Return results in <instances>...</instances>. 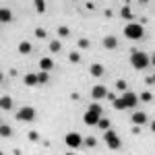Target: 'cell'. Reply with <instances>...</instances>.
Masks as SVG:
<instances>
[{
  "label": "cell",
  "mask_w": 155,
  "mask_h": 155,
  "mask_svg": "<svg viewBox=\"0 0 155 155\" xmlns=\"http://www.w3.org/2000/svg\"><path fill=\"white\" fill-rule=\"evenodd\" d=\"M130 64L137 68V71H145L149 64H151V58L145 54V52H139V50H132L130 52Z\"/></svg>",
  "instance_id": "cell-1"
},
{
  "label": "cell",
  "mask_w": 155,
  "mask_h": 155,
  "mask_svg": "<svg viewBox=\"0 0 155 155\" xmlns=\"http://www.w3.org/2000/svg\"><path fill=\"white\" fill-rule=\"evenodd\" d=\"M124 37H128V39H141L143 37V25L139 23H128L124 27Z\"/></svg>",
  "instance_id": "cell-2"
},
{
  "label": "cell",
  "mask_w": 155,
  "mask_h": 155,
  "mask_svg": "<svg viewBox=\"0 0 155 155\" xmlns=\"http://www.w3.org/2000/svg\"><path fill=\"white\" fill-rule=\"evenodd\" d=\"M104 139H106V143H107L110 149H120V147H122V141L116 137V132L112 130V128H107V130L104 132Z\"/></svg>",
  "instance_id": "cell-3"
},
{
  "label": "cell",
  "mask_w": 155,
  "mask_h": 155,
  "mask_svg": "<svg viewBox=\"0 0 155 155\" xmlns=\"http://www.w3.org/2000/svg\"><path fill=\"white\" fill-rule=\"evenodd\" d=\"M17 120H21V122H31V120L35 118V110L33 107H29V106H25L21 107L19 112H17V116H15Z\"/></svg>",
  "instance_id": "cell-4"
},
{
  "label": "cell",
  "mask_w": 155,
  "mask_h": 155,
  "mask_svg": "<svg viewBox=\"0 0 155 155\" xmlns=\"http://www.w3.org/2000/svg\"><path fill=\"white\" fill-rule=\"evenodd\" d=\"M64 143L68 145L71 149H79V147H81V143H83V139H81V134H79V132H66Z\"/></svg>",
  "instance_id": "cell-5"
},
{
  "label": "cell",
  "mask_w": 155,
  "mask_h": 155,
  "mask_svg": "<svg viewBox=\"0 0 155 155\" xmlns=\"http://www.w3.org/2000/svg\"><path fill=\"white\" fill-rule=\"evenodd\" d=\"M99 118H101V114H97V112H93V110H87L85 116H83V122L87 124V126H97Z\"/></svg>",
  "instance_id": "cell-6"
},
{
  "label": "cell",
  "mask_w": 155,
  "mask_h": 155,
  "mask_svg": "<svg viewBox=\"0 0 155 155\" xmlns=\"http://www.w3.org/2000/svg\"><path fill=\"white\" fill-rule=\"evenodd\" d=\"M122 99H124V106L126 107H137V104H139V95L132 93V91H124Z\"/></svg>",
  "instance_id": "cell-7"
},
{
  "label": "cell",
  "mask_w": 155,
  "mask_h": 155,
  "mask_svg": "<svg viewBox=\"0 0 155 155\" xmlns=\"http://www.w3.org/2000/svg\"><path fill=\"white\" fill-rule=\"evenodd\" d=\"M106 95H107V89L104 85H95V87L91 89V97H93V99H104Z\"/></svg>",
  "instance_id": "cell-8"
},
{
  "label": "cell",
  "mask_w": 155,
  "mask_h": 155,
  "mask_svg": "<svg viewBox=\"0 0 155 155\" xmlns=\"http://www.w3.org/2000/svg\"><path fill=\"white\" fill-rule=\"evenodd\" d=\"M104 48H106V50H116V48H118V39H116L114 35L104 37Z\"/></svg>",
  "instance_id": "cell-9"
},
{
  "label": "cell",
  "mask_w": 155,
  "mask_h": 155,
  "mask_svg": "<svg viewBox=\"0 0 155 155\" xmlns=\"http://www.w3.org/2000/svg\"><path fill=\"white\" fill-rule=\"evenodd\" d=\"M104 72H106V68H104L101 64H97V62L89 66V74H91V77H104Z\"/></svg>",
  "instance_id": "cell-10"
},
{
  "label": "cell",
  "mask_w": 155,
  "mask_h": 155,
  "mask_svg": "<svg viewBox=\"0 0 155 155\" xmlns=\"http://www.w3.org/2000/svg\"><path fill=\"white\" fill-rule=\"evenodd\" d=\"M147 122V114L145 112H134L132 114V124H145Z\"/></svg>",
  "instance_id": "cell-11"
},
{
  "label": "cell",
  "mask_w": 155,
  "mask_h": 155,
  "mask_svg": "<svg viewBox=\"0 0 155 155\" xmlns=\"http://www.w3.org/2000/svg\"><path fill=\"white\" fill-rule=\"evenodd\" d=\"M39 68H41V71H52V68H54V60L52 58H41L39 60Z\"/></svg>",
  "instance_id": "cell-12"
},
{
  "label": "cell",
  "mask_w": 155,
  "mask_h": 155,
  "mask_svg": "<svg viewBox=\"0 0 155 155\" xmlns=\"http://www.w3.org/2000/svg\"><path fill=\"white\" fill-rule=\"evenodd\" d=\"M0 107H2L4 112H8V110L12 107V99L8 95H2V97H0Z\"/></svg>",
  "instance_id": "cell-13"
},
{
  "label": "cell",
  "mask_w": 155,
  "mask_h": 155,
  "mask_svg": "<svg viewBox=\"0 0 155 155\" xmlns=\"http://www.w3.org/2000/svg\"><path fill=\"white\" fill-rule=\"evenodd\" d=\"M23 83L27 85V87H33V85L39 83V79H37V74H25V77H23Z\"/></svg>",
  "instance_id": "cell-14"
},
{
  "label": "cell",
  "mask_w": 155,
  "mask_h": 155,
  "mask_svg": "<svg viewBox=\"0 0 155 155\" xmlns=\"http://www.w3.org/2000/svg\"><path fill=\"white\" fill-rule=\"evenodd\" d=\"M0 21H2V23H8V21H12V12L8 11V8H2V11H0Z\"/></svg>",
  "instance_id": "cell-15"
},
{
  "label": "cell",
  "mask_w": 155,
  "mask_h": 155,
  "mask_svg": "<svg viewBox=\"0 0 155 155\" xmlns=\"http://www.w3.org/2000/svg\"><path fill=\"white\" fill-rule=\"evenodd\" d=\"M17 50H19L21 54H31V50H33V48H31V44H29V41H21Z\"/></svg>",
  "instance_id": "cell-16"
},
{
  "label": "cell",
  "mask_w": 155,
  "mask_h": 155,
  "mask_svg": "<svg viewBox=\"0 0 155 155\" xmlns=\"http://www.w3.org/2000/svg\"><path fill=\"white\" fill-rule=\"evenodd\" d=\"M112 106H114V110H126V106H124V99H122V97H116V99L112 101Z\"/></svg>",
  "instance_id": "cell-17"
},
{
  "label": "cell",
  "mask_w": 155,
  "mask_h": 155,
  "mask_svg": "<svg viewBox=\"0 0 155 155\" xmlns=\"http://www.w3.org/2000/svg\"><path fill=\"white\" fill-rule=\"evenodd\" d=\"M37 12H46V0H33Z\"/></svg>",
  "instance_id": "cell-18"
},
{
  "label": "cell",
  "mask_w": 155,
  "mask_h": 155,
  "mask_svg": "<svg viewBox=\"0 0 155 155\" xmlns=\"http://www.w3.org/2000/svg\"><path fill=\"white\" fill-rule=\"evenodd\" d=\"M60 48H62V44H60L58 39H52V41H50V52L56 54V52H60Z\"/></svg>",
  "instance_id": "cell-19"
},
{
  "label": "cell",
  "mask_w": 155,
  "mask_h": 155,
  "mask_svg": "<svg viewBox=\"0 0 155 155\" xmlns=\"http://www.w3.org/2000/svg\"><path fill=\"white\" fill-rule=\"evenodd\" d=\"M37 79H39V85L48 83V81H50V77H48V71H41V72H37Z\"/></svg>",
  "instance_id": "cell-20"
},
{
  "label": "cell",
  "mask_w": 155,
  "mask_h": 155,
  "mask_svg": "<svg viewBox=\"0 0 155 155\" xmlns=\"http://www.w3.org/2000/svg\"><path fill=\"white\" fill-rule=\"evenodd\" d=\"M120 17H122V19H128V21H130V19H132L130 8H128V6H122V11H120Z\"/></svg>",
  "instance_id": "cell-21"
},
{
  "label": "cell",
  "mask_w": 155,
  "mask_h": 155,
  "mask_svg": "<svg viewBox=\"0 0 155 155\" xmlns=\"http://www.w3.org/2000/svg\"><path fill=\"white\" fill-rule=\"evenodd\" d=\"M56 33H58L60 37H68V35H71V29L62 25V27H58V31H56Z\"/></svg>",
  "instance_id": "cell-22"
},
{
  "label": "cell",
  "mask_w": 155,
  "mask_h": 155,
  "mask_svg": "<svg viewBox=\"0 0 155 155\" xmlns=\"http://www.w3.org/2000/svg\"><path fill=\"white\" fill-rule=\"evenodd\" d=\"M33 35H35L37 39H44V37L48 35V33H46V29H44V27H37L35 31H33Z\"/></svg>",
  "instance_id": "cell-23"
},
{
  "label": "cell",
  "mask_w": 155,
  "mask_h": 155,
  "mask_svg": "<svg viewBox=\"0 0 155 155\" xmlns=\"http://www.w3.org/2000/svg\"><path fill=\"white\" fill-rule=\"evenodd\" d=\"M0 134H2V137H11L12 128H11V126H6V124H2V126H0Z\"/></svg>",
  "instance_id": "cell-24"
},
{
  "label": "cell",
  "mask_w": 155,
  "mask_h": 155,
  "mask_svg": "<svg viewBox=\"0 0 155 155\" xmlns=\"http://www.w3.org/2000/svg\"><path fill=\"white\" fill-rule=\"evenodd\" d=\"M97 126H99L101 130H107V128H110V120H107V118H99Z\"/></svg>",
  "instance_id": "cell-25"
},
{
  "label": "cell",
  "mask_w": 155,
  "mask_h": 155,
  "mask_svg": "<svg viewBox=\"0 0 155 155\" xmlns=\"http://www.w3.org/2000/svg\"><path fill=\"white\" fill-rule=\"evenodd\" d=\"M151 99H153V95H151L149 91H143V93L139 95V101H151Z\"/></svg>",
  "instance_id": "cell-26"
},
{
  "label": "cell",
  "mask_w": 155,
  "mask_h": 155,
  "mask_svg": "<svg viewBox=\"0 0 155 155\" xmlns=\"http://www.w3.org/2000/svg\"><path fill=\"white\" fill-rule=\"evenodd\" d=\"M116 89L124 93V91H126V81H122V79H118V81H116Z\"/></svg>",
  "instance_id": "cell-27"
},
{
  "label": "cell",
  "mask_w": 155,
  "mask_h": 155,
  "mask_svg": "<svg viewBox=\"0 0 155 155\" xmlns=\"http://www.w3.org/2000/svg\"><path fill=\"white\" fill-rule=\"evenodd\" d=\"M27 139H29V141H39V132H37V130H29Z\"/></svg>",
  "instance_id": "cell-28"
},
{
  "label": "cell",
  "mask_w": 155,
  "mask_h": 155,
  "mask_svg": "<svg viewBox=\"0 0 155 155\" xmlns=\"http://www.w3.org/2000/svg\"><path fill=\"white\" fill-rule=\"evenodd\" d=\"M85 145H87V147H95L97 139H95V137H87V139H85Z\"/></svg>",
  "instance_id": "cell-29"
},
{
  "label": "cell",
  "mask_w": 155,
  "mask_h": 155,
  "mask_svg": "<svg viewBox=\"0 0 155 155\" xmlns=\"http://www.w3.org/2000/svg\"><path fill=\"white\" fill-rule=\"evenodd\" d=\"M68 60H71V62H79V60H81V54H79V52H71V54H68Z\"/></svg>",
  "instance_id": "cell-30"
},
{
  "label": "cell",
  "mask_w": 155,
  "mask_h": 155,
  "mask_svg": "<svg viewBox=\"0 0 155 155\" xmlns=\"http://www.w3.org/2000/svg\"><path fill=\"white\" fill-rule=\"evenodd\" d=\"M89 110H93V112H97V114H104V107L99 106V104H91V106H89Z\"/></svg>",
  "instance_id": "cell-31"
},
{
  "label": "cell",
  "mask_w": 155,
  "mask_h": 155,
  "mask_svg": "<svg viewBox=\"0 0 155 155\" xmlns=\"http://www.w3.org/2000/svg\"><path fill=\"white\" fill-rule=\"evenodd\" d=\"M79 48H89V39H85V37H81V39H79Z\"/></svg>",
  "instance_id": "cell-32"
},
{
  "label": "cell",
  "mask_w": 155,
  "mask_h": 155,
  "mask_svg": "<svg viewBox=\"0 0 155 155\" xmlns=\"http://www.w3.org/2000/svg\"><path fill=\"white\" fill-rule=\"evenodd\" d=\"M132 134H141V124H134V128H132Z\"/></svg>",
  "instance_id": "cell-33"
},
{
  "label": "cell",
  "mask_w": 155,
  "mask_h": 155,
  "mask_svg": "<svg viewBox=\"0 0 155 155\" xmlns=\"http://www.w3.org/2000/svg\"><path fill=\"white\" fill-rule=\"evenodd\" d=\"M107 101H114V99H116V95H114V93H112V91H107Z\"/></svg>",
  "instance_id": "cell-34"
},
{
  "label": "cell",
  "mask_w": 155,
  "mask_h": 155,
  "mask_svg": "<svg viewBox=\"0 0 155 155\" xmlns=\"http://www.w3.org/2000/svg\"><path fill=\"white\" fill-rule=\"evenodd\" d=\"M151 64L155 66V52H153V56H151Z\"/></svg>",
  "instance_id": "cell-35"
},
{
  "label": "cell",
  "mask_w": 155,
  "mask_h": 155,
  "mask_svg": "<svg viewBox=\"0 0 155 155\" xmlns=\"http://www.w3.org/2000/svg\"><path fill=\"white\" fill-rule=\"evenodd\" d=\"M151 130L155 132V120H153V122H151Z\"/></svg>",
  "instance_id": "cell-36"
},
{
  "label": "cell",
  "mask_w": 155,
  "mask_h": 155,
  "mask_svg": "<svg viewBox=\"0 0 155 155\" xmlns=\"http://www.w3.org/2000/svg\"><path fill=\"white\" fill-rule=\"evenodd\" d=\"M139 2H143V4H145V2H149V0H139Z\"/></svg>",
  "instance_id": "cell-37"
},
{
  "label": "cell",
  "mask_w": 155,
  "mask_h": 155,
  "mask_svg": "<svg viewBox=\"0 0 155 155\" xmlns=\"http://www.w3.org/2000/svg\"><path fill=\"white\" fill-rule=\"evenodd\" d=\"M153 85H155V74H153Z\"/></svg>",
  "instance_id": "cell-38"
}]
</instances>
